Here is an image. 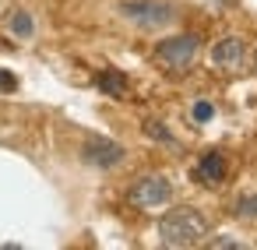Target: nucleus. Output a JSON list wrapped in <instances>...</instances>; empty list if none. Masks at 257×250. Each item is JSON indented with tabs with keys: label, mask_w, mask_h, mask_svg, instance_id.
<instances>
[{
	"label": "nucleus",
	"mask_w": 257,
	"mask_h": 250,
	"mask_svg": "<svg viewBox=\"0 0 257 250\" xmlns=\"http://www.w3.org/2000/svg\"><path fill=\"white\" fill-rule=\"evenodd\" d=\"M208 229H211L208 215L201 208H194V204H176V208H169L159 218V239L166 246H173V250L204 243L208 239Z\"/></svg>",
	"instance_id": "f257e3e1"
},
{
	"label": "nucleus",
	"mask_w": 257,
	"mask_h": 250,
	"mask_svg": "<svg viewBox=\"0 0 257 250\" xmlns=\"http://www.w3.org/2000/svg\"><path fill=\"white\" fill-rule=\"evenodd\" d=\"M116 11H120V18H127L134 29H145V32L166 29L180 18L176 4H169V0H120Z\"/></svg>",
	"instance_id": "f03ea898"
},
{
	"label": "nucleus",
	"mask_w": 257,
	"mask_h": 250,
	"mask_svg": "<svg viewBox=\"0 0 257 250\" xmlns=\"http://www.w3.org/2000/svg\"><path fill=\"white\" fill-rule=\"evenodd\" d=\"M197 53H201V39H197V36H190V32L169 36V39H162V43L155 46V60H159L166 71H173V74L190 71V67H194V60H197Z\"/></svg>",
	"instance_id": "7ed1b4c3"
},
{
	"label": "nucleus",
	"mask_w": 257,
	"mask_h": 250,
	"mask_svg": "<svg viewBox=\"0 0 257 250\" xmlns=\"http://www.w3.org/2000/svg\"><path fill=\"white\" fill-rule=\"evenodd\" d=\"M127 201H131L134 208H141V211L166 208V204L173 201V183H169L166 176L148 173V176H141V180H134V183L127 187Z\"/></svg>",
	"instance_id": "20e7f679"
},
{
	"label": "nucleus",
	"mask_w": 257,
	"mask_h": 250,
	"mask_svg": "<svg viewBox=\"0 0 257 250\" xmlns=\"http://www.w3.org/2000/svg\"><path fill=\"white\" fill-rule=\"evenodd\" d=\"M211 67H218V71H225V74H232V71H243L246 67V43L239 39V36H225V39H218L215 46H211Z\"/></svg>",
	"instance_id": "39448f33"
},
{
	"label": "nucleus",
	"mask_w": 257,
	"mask_h": 250,
	"mask_svg": "<svg viewBox=\"0 0 257 250\" xmlns=\"http://www.w3.org/2000/svg\"><path fill=\"white\" fill-rule=\"evenodd\" d=\"M123 148L116 145V141H109V138H88L85 145H81V159L92 166V169H113V166H120L123 162Z\"/></svg>",
	"instance_id": "423d86ee"
},
{
	"label": "nucleus",
	"mask_w": 257,
	"mask_h": 250,
	"mask_svg": "<svg viewBox=\"0 0 257 250\" xmlns=\"http://www.w3.org/2000/svg\"><path fill=\"white\" fill-rule=\"evenodd\" d=\"M225 176H229V159L222 152H204L194 166V180L201 187H218Z\"/></svg>",
	"instance_id": "0eeeda50"
},
{
	"label": "nucleus",
	"mask_w": 257,
	"mask_h": 250,
	"mask_svg": "<svg viewBox=\"0 0 257 250\" xmlns=\"http://www.w3.org/2000/svg\"><path fill=\"white\" fill-rule=\"evenodd\" d=\"M4 32H8L11 39H18V43H29V39L36 36V18H32L29 11L15 8V11L4 15Z\"/></svg>",
	"instance_id": "6e6552de"
},
{
	"label": "nucleus",
	"mask_w": 257,
	"mask_h": 250,
	"mask_svg": "<svg viewBox=\"0 0 257 250\" xmlns=\"http://www.w3.org/2000/svg\"><path fill=\"white\" fill-rule=\"evenodd\" d=\"M95 85H99L102 92H109V95H127V81H123V74H116V71H102V74L95 78Z\"/></svg>",
	"instance_id": "1a4fd4ad"
},
{
	"label": "nucleus",
	"mask_w": 257,
	"mask_h": 250,
	"mask_svg": "<svg viewBox=\"0 0 257 250\" xmlns=\"http://www.w3.org/2000/svg\"><path fill=\"white\" fill-rule=\"evenodd\" d=\"M211 116H215V106H211L208 99H197V102L190 106V120H194V123H208Z\"/></svg>",
	"instance_id": "9d476101"
},
{
	"label": "nucleus",
	"mask_w": 257,
	"mask_h": 250,
	"mask_svg": "<svg viewBox=\"0 0 257 250\" xmlns=\"http://www.w3.org/2000/svg\"><path fill=\"white\" fill-rule=\"evenodd\" d=\"M18 88V78L11 71H0V92H15Z\"/></svg>",
	"instance_id": "9b49d317"
},
{
	"label": "nucleus",
	"mask_w": 257,
	"mask_h": 250,
	"mask_svg": "<svg viewBox=\"0 0 257 250\" xmlns=\"http://www.w3.org/2000/svg\"><path fill=\"white\" fill-rule=\"evenodd\" d=\"M145 131H148V134H155V141H166V145L173 141V138L166 134V127H162V123H145Z\"/></svg>",
	"instance_id": "f8f14e48"
},
{
	"label": "nucleus",
	"mask_w": 257,
	"mask_h": 250,
	"mask_svg": "<svg viewBox=\"0 0 257 250\" xmlns=\"http://www.w3.org/2000/svg\"><path fill=\"white\" fill-rule=\"evenodd\" d=\"M211 246H243V239H236V236H215Z\"/></svg>",
	"instance_id": "ddd939ff"
},
{
	"label": "nucleus",
	"mask_w": 257,
	"mask_h": 250,
	"mask_svg": "<svg viewBox=\"0 0 257 250\" xmlns=\"http://www.w3.org/2000/svg\"><path fill=\"white\" fill-rule=\"evenodd\" d=\"M236 211H239V215H253V211H257V197H250V201H239V204H236Z\"/></svg>",
	"instance_id": "4468645a"
}]
</instances>
